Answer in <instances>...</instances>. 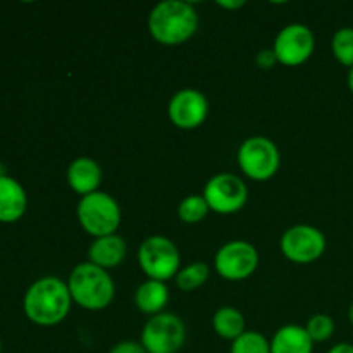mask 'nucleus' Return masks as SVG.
I'll list each match as a JSON object with an SVG mask.
<instances>
[{
	"label": "nucleus",
	"instance_id": "obj_26",
	"mask_svg": "<svg viewBox=\"0 0 353 353\" xmlns=\"http://www.w3.org/2000/svg\"><path fill=\"white\" fill-rule=\"evenodd\" d=\"M217 6L223 7V9H230V10H236V9H241V7L245 6L243 0H233V2H228V0H217Z\"/></svg>",
	"mask_w": 353,
	"mask_h": 353
},
{
	"label": "nucleus",
	"instance_id": "obj_18",
	"mask_svg": "<svg viewBox=\"0 0 353 353\" xmlns=\"http://www.w3.org/2000/svg\"><path fill=\"white\" fill-rule=\"evenodd\" d=\"M212 330L217 336L233 343L247 331V321L243 314L234 307H221L212 317Z\"/></svg>",
	"mask_w": 353,
	"mask_h": 353
},
{
	"label": "nucleus",
	"instance_id": "obj_24",
	"mask_svg": "<svg viewBox=\"0 0 353 353\" xmlns=\"http://www.w3.org/2000/svg\"><path fill=\"white\" fill-rule=\"evenodd\" d=\"M109 353H147V350H145L143 345H141L140 341L124 340L114 345L109 350Z\"/></svg>",
	"mask_w": 353,
	"mask_h": 353
},
{
	"label": "nucleus",
	"instance_id": "obj_30",
	"mask_svg": "<svg viewBox=\"0 0 353 353\" xmlns=\"http://www.w3.org/2000/svg\"><path fill=\"white\" fill-rule=\"evenodd\" d=\"M0 352H2V343H0Z\"/></svg>",
	"mask_w": 353,
	"mask_h": 353
},
{
	"label": "nucleus",
	"instance_id": "obj_23",
	"mask_svg": "<svg viewBox=\"0 0 353 353\" xmlns=\"http://www.w3.org/2000/svg\"><path fill=\"white\" fill-rule=\"evenodd\" d=\"M305 330L314 343H324L334 334L336 324H334L333 317H330L327 314H316L305 324Z\"/></svg>",
	"mask_w": 353,
	"mask_h": 353
},
{
	"label": "nucleus",
	"instance_id": "obj_6",
	"mask_svg": "<svg viewBox=\"0 0 353 353\" xmlns=\"http://www.w3.org/2000/svg\"><path fill=\"white\" fill-rule=\"evenodd\" d=\"M236 161L248 179L264 183L274 178L279 171L281 154L278 145L268 137H250L238 148Z\"/></svg>",
	"mask_w": 353,
	"mask_h": 353
},
{
	"label": "nucleus",
	"instance_id": "obj_22",
	"mask_svg": "<svg viewBox=\"0 0 353 353\" xmlns=\"http://www.w3.org/2000/svg\"><path fill=\"white\" fill-rule=\"evenodd\" d=\"M230 353H271V341L257 331H245L231 343Z\"/></svg>",
	"mask_w": 353,
	"mask_h": 353
},
{
	"label": "nucleus",
	"instance_id": "obj_25",
	"mask_svg": "<svg viewBox=\"0 0 353 353\" xmlns=\"http://www.w3.org/2000/svg\"><path fill=\"white\" fill-rule=\"evenodd\" d=\"M255 64L261 69H271L278 64L276 61V55L272 52V48H265V50H261L257 55H255Z\"/></svg>",
	"mask_w": 353,
	"mask_h": 353
},
{
	"label": "nucleus",
	"instance_id": "obj_7",
	"mask_svg": "<svg viewBox=\"0 0 353 353\" xmlns=\"http://www.w3.org/2000/svg\"><path fill=\"white\" fill-rule=\"evenodd\" d=\"M186 341V326L179 316L162 312L148 317L141 330L140 343L147 353H178Z\"/></svg>",
	"mask_w": 353,
	"mask_h": 353
},
{
	"label": "nucleus",
	"instance_id": "obj_9",
	"mask_svg": "<svg viewBox=\"0 0 353 353\" xmlns=\"http://www.w3.org/2000/svg\"><path fill=\"white\" fill-rule=\"evenodd\" d=\"M279 248L285 259L299 265L319 261L326 252V236L316 226L296 224L288 228L279 240Z\"/></svg>",
	"mask_w": 353,
	"mask_h": 353
},
{
	"label": "nucleus",
	"instance_id": "obj_13",
	"mask_svg": "<svg viewBox=\"0 0 353 353\" xmlns=\"http://www.w3.org/2000/svg\"><path fill=\"white\" fill-rule=\"evenodd\" d=\"M69 188L81 196L90 195V193L99 192V186L102 183V169L99 162L90 157H78L69 164L68 172H65Z\"/></svg>",
	"mask_w": 353,
	"mask_h": 353
},
{
	"label": "nucleus",
	"instance_id": "obj_20",
	"mask_svg": "<svg viewBox=\"0 0 353 353\" xmlns=\"http://www.w3.org/2000/svg\"><path fill=\"white\" fill-rule=\"evenodd\" d=\"M210 212L203 195H190L181 200L178 205V217L185 224H199L202 223Z\"/></svg>",
	"mask_w": 353,
	"mask_h": 353
},
{
	"label": "nucleus",
	"instance_id": "obj_28",
	"mask_svg": "<svg viewBox=\"0 0 353 353\" xmlns=\"http://www.w3.org/2000/svg\"><path fill=\"white\" fill-rule=\"evenodd\" d=\"M348 88H350V92L353 93V68L348 71Z\"/></svg>",
	"mask_w": 353,
	"mask_h": 353
},
{
	"label": "nucleus",
	"instance_id": "obj_10",
	"mask_svg": "<svg viewBox=\"0 0 353 353\" xmlns=\"http://www.w3.org/2000/svg\"><path fill=\"white\" fill-rule=\"evenodd\" d=\"M259 262L261 257L254 245L243 240H234L228 241L217 250L214 268L223 279L238 283L250 278L257 271Z\"/></svg>",
	"mask_w": 353,
	"mask_h": 353
},
{
	"label": "nucleus",
	"instance_id": "obj_14",
	"mask_svg": "<svg viewBox=\"0 0 353 353\" xmlns=\"http://www.w3.org/2000/svg\"><path fill=\"white\" fill-rule=\"evenodd\" d=\"M28 195L17 179L0 176V223H17L26 214Z\"/></svg>",
	"mask_w": 353,
	"mask_h": 353
},
{
	"label": "nucleus",
	"instance_id": "obj_5",
	"mask_svg": "<svg viewBox=\"0 0 353 353\" xmlns=\"http://www.w3.org/2000/svg\"><path fill=\"white\" fill-rule=\"evenodd\" d=\"M138 264L148 279L165 283L176 278L181 269V254L174 241L154 234L138 248Z\"/></svg>",
	"mask_w": 353,
	"mask_h": 353
},
{
	"label": "nucleus",
	"instance_id": "obj_1",
	"mask_svg": "<svg viewBox=\"0 0 353 353\" xmlns=\"http://www.w3.org/2000/svg\"><path fill=\"white\" fill-rule=\"evenodd\" d=\"M71 307L72 299L68 281H62L57 276L40 278L24 293V316L37 326H57L69 316Z\"/></svg>",
	"mask_w": 353,
	"mask_h": 353
},
{
	"label": "nucleus",
	"instance_id": "obj_4",
	"mask_svg": "<svg viewBox=\"0 0 353 353\" xmlns=\"http://www.w3.org/2000/svg\"><path fill=\"white\" fill-rule=\"evenodd\" d=\"M76 217L81 230L95 240V238L116 234L123 221V212L112 195L99 190L79 199Z\"/></svg>",
	"mask_w": 353,
	"mask_h": 353
},
{
	"label": "nucleus",
	"instance_id": "obj_19",
	"mask_svg": "<svg viewBox=\"0 0 353 353\" xmlns=\"http://www.w3.org/2000/svg\"><path fill=\"white\" fill-rule=\"evenodd\" d=\"M210 276V268L205 264V262H193V264H188L186 268L179 269V272L176 274V286H178L181 292L190 293L199 290L200 286H203L207 283Z\"/></svg>",
	"mask_w": 353,
	"mask_h": 353
},
{
	"label": "nucleus",
	"instance_id": "obj_21",
	"mask_svg": "<svg viewBox=\"0 0 353 353\" xmlns=\"http://www.w3.org/2000/svg\"><path fill=\"white\" fill-rule=\"evenodd\" d=\"M331 50H333L334 59H336L341 65L350 69L353 68V28H340V30L333 34Z\"/></svg>",
	"mask_w": 353,
	"mask_h": 353
},
{
	"label": "nucleus",
	"instance_id": "obj_3",
	"mask_svg": "<svg viewBox=\"0 0 353 353\" xmlns=\"http://www.w3.org/2000/svg\"><path fill=\"white\" fill-rule=\"evenodd\" d=\"M68 288L72 303L90 312L107 309L116 296V285L109 271L90 262H81L72 269L68 278Z\"/></svg>",
	"mask_w": 353,
	"mask_h": 353
},
{
	"label": "nucleus",
	"instance_id": "obj_2",
	"mask_svg": "<svg viewBox=\"0 0 353 353\" xmlns=\"http://www.w3.org/2000/svg\"><path fill=\"white\" fill-rule=\"evenodd\" d=\"M148 33L164 47L186 43L199 30V14L195 7L183 0H165L157 3L148 14Z\"/></svg>",
	"mask_w": 353,
	"mask_h": 353
},
{
	"label": "nucleus",
	"instance_id": "obj_29",
	"mask_svg": "<svg viewBox=\"0 0 353 353\" xmlns=\"http://www.w3.org/2000/svg\"><path fill=\"white\" fill-rule=\"evenodd\" d=\"M348 321H350L353 326V303L350 305V309H348Z\"/></svg>",
	"mask_w": 353,
	"mask_h": 353
},
{
	"label": "nucleus",
	"instance_id": "obj_12",
	"mask_svg": "<svg viewBox=\"0 0 353 353\" xmlns=\"http://www.w3.org/2000/svg\"><path fill=\"white\" fill-rule=\"evenodd\" d=\"M169 121L179 130H196L209 117V100L195 88H183L168 103Z\"/></svg>",
	"mask_w": 353,
	"mask_h": 353
},
{
	"label": "nucleus",
	"instance_id": "obj_17",
	"mask_svg": "<svg viewBox=\"0 0 353 353\" xmlns=\"http://www.w3.org/2000/svg\"><path fill=\"white\" fill-rule=\"evenodd\" d=\"M169 288L165 283L147 279L134 292V305L145 316H157L164 312L169 303Z\"/></svg>",
	"mask_w": 353,
	"mask_h": 353
},
{
	"label": "nucleus",
	"instance_id": "obj_15",
	"mask_svg": "<svg viewBox=\"0 0 353 353\" xmlns=\"http://www.w3.org/2000/svg\"><path fill=\"white\" fill-rule=\"evenodd\" d=\"M128 255V245L119 234L95 238L88 248V262L100 269L119 268Z\"/></svg>",
	"mask_w": 353,
	"mask_h": 353
},
{
	"label": "nucleus",
	"instance_id": "obj_16",
	"mask_svg": "<svg viewBox=\"0 0 353 353\" xmlns=\"http://www.w3.org/2000/svg\"><path fill=\"white\" fill-rule=\"evenodd\" d=\"M271 353H312L314 341L310 340L305 326L286 324L271 338Z\"/></svg>",
	"mask_w": 353,
	"mask_h": 353
},
{
	"label": "nucleus",
	"instance_id": "obj_8",
	"mask_svg": "<svg viewBox=\"0 0 353 353\" xmlns=\"http://www.w3.org/2000/svg\"><path fill=\"white\" fill-rule=\"evenodd\" d=\"M202 195L212 212L231 216V214L240 212L247 205L248 186L240 176L231 174V172H219L205 183Z\"/></svg>",
	"mask_w": 353,
	"mask_h": 353
},
{
	"label": "nucleus",
	"instance_id": "obj_11",
	"mask_svg": "<svg viewBox=\"0 0 353 353\" xmlns=\"http://www.w3.org/2000/svg\"><path fill=\"white\" fill-rule=\"evenodd\" d=\"M314 50H316V37L309 26L300 23H292L283 28L276 34L272 45L278 64L286 68L305 64L312 57Z\"/></svg>",
	"mask_w": 353,
	"mask_h": 353
},
{
	"label": "nucleus",
	"instance_id": "obj_27",
	"mask_svg": "<svg viewBox=\"0 0 353 353\" xmlns=\"http://www.w3.org/2000/svg\"><path fill=\"white\" fill-rule=\"evenodd\" d=\"M327 353H353V345L350 343H338L334 345Z\"/></svg>",
	"mask_w": 353,
	"mask_h": 353
}]
</instances>
